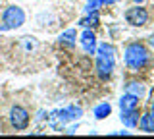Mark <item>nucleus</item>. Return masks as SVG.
Masks as SVG:
<instances>
[{
  "instance_id": "nucleus-5",
  "label": "nucleus",
  "mask_w": 154,
  "mask_h": 139,
  "mask_svg": "<svg viewBox=\"0 0 154 139\" xmlns=\"http://www.w3.org/2000/svg\"><path fill=\"white\" fill-rule=\"evenodd\" d=\"M8 120H10V126L16 129V131H23V129H27V128H29L31 116H29V110H27L25 106L14 104V106L10 108Z\"/></svg>"
},
{
  "instance_id": "nucleus-17",
  "label": "nucleus",
  "mask_w": 154,
  "mask_h": 139,
  "mask_svg": "<svg viewBox=\"0 0 154 139\" xmlns=\"http://www.w3.org/2000/svg\"><path fill=\"white\" fill-rule=\"evenodd\" d=\"M77 128H79V124H73V126H69L66 129V133H75L77 131Z\"/></svg>"
},
{
  "instance_id": "nucleus-8",
  "label": "nucleus",
  "mask_w": 154,
  "mask_h": 139,
  "mask_svg": "<svg viewBox=\"0 0 154 139\" xmlns=\"http://www.w3.org/2000/svg\"><path fill=\"white\" fill-rule=\"evenodd\" d=\"M139 108H135V110H122V116H119V120L123 122V126L125 128H137V124H139Z\"/></svg>"
},
{
  "instance_id": "nucleus-3",
  "label": "nucleus",
  "mask_w": 154,
  "mask_h": 139,
  "mask_svg": "<svg viewBox=\"0 0 154 139\" xmlns=\"http://www.w3.org/2000/svg\"><path fill=\"white\" fill-rule=\"evenodd\" d=\"M81 116H83V110L79 106H75V104H71V106H67V108L56 110V112L50 114V126L56 128V122H60L62 128H64L66 124H69V122H77Z\"/></svg>"
},
{
  "instance_id": "nucleus-13",
  "label": "nucleus",
  "mask_w": 154,
  "mask_h": 139,
  "mask_svg": "<svg viewBox=\"0 0 154 139\" xmlns=\"http://www.w3.org/2000/svg\"><path fill=\"white\" fill-rule=\"evenodd\" d=\"M125 93H131V95H135V97H139L141 99L144 93H146V87L141 83V81H127V85H125Z\"/></svg>"
},
{
  "instance_id": "nucleus-9",
  "label": "nucleus",
  "mask_w": 154,
  "mask_h": 139,
  "mask_svg": "<svg viewBox=\"0 0 154 139\" xmlns=\"http://www.w3.org/2000/svg\"><path fill=\"white\" fill-rule=\"evenodd\" d=\"M58 41H60V45L67 46V49H73L75 43H77V31L75 29H66L60 33V37H58Z\"/></svg>"
},
{
  "instance_id": "nucleus-18",
  "label": "nucleus",
  "mask_w": 154,
  "mask_h": 139,
  "mask_svg": "<svg viewBox=\"0 0 154 139\" xmlns=\"http://www.w3.org/2000/svg\"><path fill=\"white\" fill-rule=\"evenodd\" d=\"M119 2V0H102V4H108V6H110V4H118Z\"/></svg>"
},
{
  "instance_id": "nucleus-16",
  "label": "nucleus",
  "mask_w": 154,
  "mask_h": 139,
  "mask_svg": "<svg viewBox=\"0 0 154 139\" xmlns=\"http://www.w3.org/2000/svg\"><path fill=\"white\" fill-rule=\"evenodd\" d=\"M45 116H48L46 110H38V114H37V122H42V120H45Z\"/></svg>"
},
{
  "instance_id": "nucleus-12",
  "label": "nucleus",
  "mask_w": 154,
  "mask_h": 139,
  "mask_svg": "<svg viewBox=\"0 0 154 139\" xmlns=\"http://www.w3.org/2000/svg\"><path fill=\"white\" fill-rule=\"evenodd\" d=\"M98 23H100L98 12H93V14H87V17H83V20H79L77 25H81L83 29H94V27H98Z\"/></svg>"
},
{
  "instance_id": "nucleus-20",
  "label": "nucleus",
  "mask_w": 154,
  "mask_h": 139,
  "mask_svg": "<svg viewBox=\"0 0 154 139\" xmlns=\"http://www.w3.org/2000/svg\"><path fill=\"white\" fill-rule=\"evenodd\" d=\"M148 45H150V46H152V49H154V35L150 37V39H148Z\"/></svg>"
},
{
  "instance_id": "nucleus-2",
  "label": "nucleus",
  "mask_w": 154,
  "mask_h": 139,
  "mask_svg": "<svg viewBox=\"0 0 154 139\" xmlns=\"http://www.w3.org/2000/svg\"><path fill=\"white\" fill-rule=\"evenodd\" d=\"M123 60H125V66L131 71H141L150 62V52L141 43H129L123 50Z\"/></svg>"
},
{
  "instance_id": "nucleus-11",
  "label": "nucleus",
  "mask_w": 154,
  "mask_h": 139,
  "mask_svg": "<svg viewBox=\"0 0 154 139\" xmlns=\"http://www.w3.org/2000/svg\"><path fill=\"white\" fill-rule=\"evenodd\" d=\"M119 108L122 110H135L139 108V97H135L131 93H125L122 99H119Z\"/></svg>"
},
{
  "instance_id": "nucleus-14",
  "label": "nucleus",
  "mask_w": 154,
  "mask_h": 139,
  "mask_svg": "<svg viewBox=\"0 0 154 139\" xmlns=\"http://www.w3.org/2000/svg\"><path fill=\"white\" fill-rule=\"evenodd\" d=\"M112 114V106H110V103H100V104H96L94 110H93V116L96 120H104L106 116H110Z\"/></svg>"
},
{
  "instance_id": "nucleus-22",
  "label": "nucleus",
  "mask_w": 154,
  "mask_h": 139,
  "mask_svg": "<svg viewBox=\"0 0 154 139\" xmlns=\"http://www.w3.org/2000/svg\"><path fill=\"white\" fill-rule=\"evenodd\" d=\"M150 108H152V114H154V100H152V106Z\"/></svg>"
},
{
  "instance_id": "nucleus-19",
  "label": "nucleus",
  "mask_w": 154,
  "mask_h": 139,
  "mask_svg": "<svg viewBox=\"0 0 154 139\" xmlns=\"http://www.w3.org/2000/svg\"><path fill=\"white\" fill-rule=\"evenodd\" d=\"M112 135H129V131H114Z\"/></svg>"
},
{
  "instance_id": "nucleus-15",
  "label": "nucleus",
  "mask_w": 154,
  "mask_h": 139,
  "mask_svg": "<svg viewBox=\"0 0 154 139\" xmlns=\"http://www.w3.org/2000/svg\"><path fill=\"white\" fill-rule=\"evenodd\" d=\"M102 6V0H87L85 4V12L87 14H93V12H98V8Z\"/></svg>"
},
{
  "instance_id": "nucleus-1",
  "label": "nucleus",
  "mask_w": 154,
  "mask_h": 139,
  "mask_svg": "<svg viewBox=\"0 0 154 139\" xmlns=\"http://www.w3.org/2000/svg\"><path fill=\"white\" fill-rule=\"evenodd\" d=\"M96 74L102 81H108L112 77L114 70H116V50L112 45L108 43H100L96 45Z\"/></svg>"
},
{
  "instance_id": "nucleus-6",
  "label": "nucleus",
  "mask_w": 154,
  "mask_h": 139,
  "mask_svg": "<svg viewBox=\"0 0 154 139\" xmlns=\"http://www.w3.org/2000/svg\"><path fill=\"white\" fill-rule=\"evenodd\" d=\"M125 21L129 23V25L133 27H143L148 23V12L146 8H143L141 4H135L133 8H129L127 12H125Z\"/></svg>"
},
{
  "instance_id": "nucleus-4",
  "label": "nucleus",
  "mask_w": 154,
  "mask_h": 139,
  "mask_svg": "<svg viewBox=\"0 0 154 139\" xmlns=\"http://www.w3.org/2000/svg\"><path fill=\"white\" fill-rule=\"evenodd\" d=\"M25 23V12L19 6H8L2 12V25L4 29H19Z\"/></svg>"
},
{
  "instance_id": "nucleus-21",
  "label": "nucleus",
  "mask_w": 154,
  "mask_h": 139,
  "mask_svg": "<svg viewBox=\"0 0 154 139\" xmlns=\"http://www.w3.org/2000/svg\"><path fill=\"white\" fill-rule=\"evenodd\" d=\"M133 2H135V4H143L144 0H133Z\"/></svg>"
},
{
  "instance_id": "nucleus-7",
  "label": "nucleus",
  "mask_w": 154,
  "mask_h": 139,
  "mask_svg": "<svg viewBox=\"0 0 154 139\" xmlns=\"http://www.w3.org/2000/svg\"><path fill=\"white\" fill-rule=\"evenodd\" d=\"M79 43L89 56H93L96 52V35L93 29H83V33L79 35Z\"/></svg>"
},
{
  "instance_id": "nucleus-10",
  "label": "nucleus",
  "mask_w": 154,
  "mask_h": 139,
  "mask_svg": "<svg viewBox=\"0 0 154 139\" xmlns=\"http://www.w3.org/2000/svg\"><path fill=\"white\" fill-rule=\"evenodd\" d=\"M137 126L141 128V131H144V133H154V114L152 112L143 114V116L139 118Z\"/></svg>"
}]
</instances>
